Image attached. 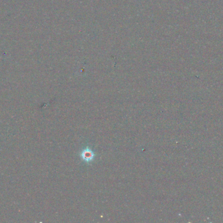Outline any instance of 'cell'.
I'll use <instances>...</instances> for the list:
<instances>
[{"mask_svg":"<svg viewBox=\"0 0 223 223\" xmlns=\"http://www.w3.org/2000/svg\"><path fill=\"white\" fill-rule=\"evenodd\" d=\"M81 156L85 162H89L93 160L95 155L94 153L91 149H89V148H86V149L84 150L82 152Z\"/></svg>","mask_w":223,"mask_h":223,"instance_id":"cell-1","label":"cell"}]
</instances>
